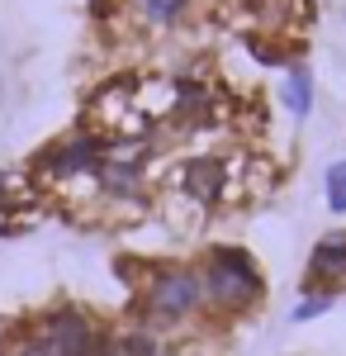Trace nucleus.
Segmentation results:
<instances>
[{
  "mask_svg": "<svg viewBox=\"0 0 346 356\" xmlns=\"http://www.w3.org/2000/svg\"><path fill=\"white\" fill-rule=\"evenodd\" d=\"M308 290L322 295H342L346 290V228L322 233L308 252Z\"/></svg>",
  "mask_w": 346,
  "mask_h": 356,
  "instance_id": "423d86ee",
  "label": "nucleus"
},
{
  "mask_svg": "<svg viewBox=\"0 0 346 356\" xmlns=\"http://www.w3.org/2000/svg\"><path fill=\"white\" fill-rule=\"evenodd\" d=\"M322 195H327V209H332V214H346V157L327 166V176H322Z\"/></svg>",
  "mask_w": 346,
  "mask_h": 356,
  "instance_id": "9b49d317",
  "label": "nucleus"
},
{
  "mask_svg": "<svg viewBox=\"0 0 346 356\" xmlns=\"http://www.w3.org/2000/svg\"><path fill=\"white\" fill-rule=\"evenodd\" d=\"M33 332H38V342H43L48 356H109V337H114L81 304H57V309H48L33 323Z\"/></svg>",
  "mask_w": 346,
  "mask_h": 356,
  "instance_id": "7ed1b4c3",
  "label": "nucleus"
},
{
  "mask_svg": "<svg viewBox=\"0 0 346 356\" xmlns=\"http://www.w3.org/2000/svg\"><path fill=\"white\" fill-rule=\"evenodd\" d=\"M0 356H48V352H43L38 332H33V323H28V328H15L10 337H5V347H0Z\"/></svg>",
  "mask_w": 346,
  "mask_h": 356,
  "instance_id": "f8f14e48",
  "label": "nucleus"
},
{
  "mask_svg": "<svg viewBox=\"0 0 346 356\" xmlns=\"http://www.w3.org/2000/svg\"><path fill=\"white\" fill-rule=\"evenodd\" d=\"M176 186H181V195L195 200L199 209H213V204L228 195V186H233V166L223 162V157H190V162H181V171H176Z\"/></svg>",
  "mask_w": 346,
  "mask_h": 356,
  "instance_id": "39448f33",
  "label": "nucleus"
},
{
  "mask_svg": "<svg viewBox=\"0 0 346 356\" xmlns=\"http://www.w3.org/2000/svg\"><path fill=\"white\" fill-rule=\"evenodd\" d=\"M332 300H337V295H322V290H304V295L294 300V309H290V323H313V318H322V314L332 309Z\"/></svg>",
  "mask_w": 346,
  "mask_h": 356,
  "instance_id": "9d476101",
  "label": "nucleus"
},
{
  "mask_svg": "<svg viewBox=\"0 0 346 356\" xmlns=\"http://www.w3.org/2000/svg\"><path fill=\"white\" fill-rule=\"evenodd\" d=\"M105 157H109V143L100 134H67V138H57L33 166H38V176L53 181V186H76V181H90V186H95Z\"/></svg>",
  "mask_w": 346,
  "mask_h": 356,
  "instance_id": "20e7f679",
  "label": "nucleus"
},
{
  "mask_svg": "<svg viewBox=\"0 0 346 356\" xmlns=\"http://www.w3.org/2000/svg\"><path fill=\"white\" fill-rule=\"evenodd\" d=\"M129 5H133V15L142 19V24L166 29V24H176V19H186L195 0H129Z\"/></svg>",
  "mask_w": 346,
  "mask_h": 356,
  "instance_id": "6e6552de",
  "label": "nucleus"
},
{
  "mask_svg": "<svg viewBox=\"0 0 346 356\" xmlns=\"http://www.w3.org/2000/svg\"><path fill=\"white\" fill-rule=\"evenodd\" d=\"M280 100L294 119H308L313 114V67L308 62H290L285 81H280Z\"/></svg>",
  "mask_w": 346,
  "mask_h": 356,
  "instance_id": "0eeeda50",
  "label": "nucleus"
},
{
  "mask_svg": "<svg viewBox=\"0 0 346 356\" xmlns=\"http://www.w3.org/2000/svg\"><path fill=\"white\" fill-rule=\"evenodd\" d=\"M109 356H161V342L152 328H124L109 337Z\"/></svg>",
  "mask_w": 346,
  "mask_h": 356,
  "instance_id": "1a4fd4ad",
  "label": "nucleus"
},
{
  "mask_svg": "<svg viewBox=\"0 0 346 356\" xmlns=\"http://www.w3.org/2000/svg\"><path fill=\"white\" fill-rule=\"evenodd\" d=\"M199 285H204V309L223 314V318H242L252 314L261 295H266V275L256 266V257L247 247L218 243L204 252L199 261Z\"/></svg>",
  "mask_w": 346,
  "mask_h": 356,
  "instance_id": "f257e3e1",
  "label": "nucleus"
},
{
  "mask_svg": "<svg viewBox=\"0 0 346 356\" xmlns=\"http://www.w3.org/2000/svg\"><path fill=\"white\" fill-rule=\"evenodd\" d=\"M138 314L142 328H181L204 314V285H199V266L171 261V266H152L142 290H138Z\"/></svg>",
  "mask_w": 346,
  "mask_h": 356,
  "instance_id": "f03ea898",
  "label": "nucleus"
}]
</instances>
